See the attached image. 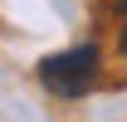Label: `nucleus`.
I'll return each mask as SVG.
<instances>
[{
	"label": "nucleus",
	"mask_w": 127,
	"mask_h": 122,
	"mask_svg": "<svg viewBox=\"0 0 127 122\" xmlns=\"http://www.w3.org/2000/svg\"><path fill=\"white\" fill-rule=\"evenodd\" d=\"M39 83L49 93H59V98H83L98 83V49L93 44H73L64 54L39 59Z\"/></svg>",
	"instance_id": "obj_1"
},
{
	"label": "nucleus",
	"mask_w": 127,
	"mask_h": 122,
	"mask_svg": "<svg viewBox=\"0 0 127 122\" xmlns=\"http://www.w3.org/2000/svg\"><path fill=\"white\" fill-rule=\"evenodd\" d=\"M122 54H127V25H122Z\"/></svg>",
	"instance_id": "obj_2"
},
{
	"label": "nucleus",
	"mask_w": 127,
	"mask_h": 122,
	"mask_svg": "<svg viewBox=\"0 0 127 122\" xmlns=\"http://www.w3.org/2000/svg\"><path fill=\"white\" fill-rule=\"evenodd\" d=\"M122 10H127V0H122Z\"/></svg>",
	"instance_id": "obj_3"
}]
</instances>
